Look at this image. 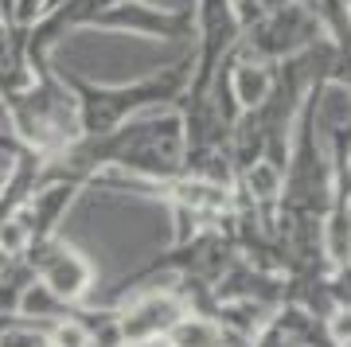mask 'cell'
<instances>
[{
  "mask_svg": "<svg viewBox=\"0 0 351 347\" xmlns=\"http://www.w3.org/2000/svg\"><path fill=\"white\" fill-rule=\"evenodd\" d=\"M27 265L36 270V277L55 293L59 300H66L71 309H82L94 289H98V265L86 250H78L66 235H51L32 242V250L24 254Z\"/></svg>",
  "mask_w": 351,
  "mask_h": 347,
  "instance_id": "6da1fadb",
  "label": "cell"
},
{
  "mask_svg": "<svg viewBox=\"0 0 351 347\" xmlns=\"http://www.w3.org/2000/svg\"><path fill=\"white\" fill-rule=\"evenodd\" d=\"M113 312H117L121 347H145V344H160L168 328L188 312V304L180 297V289H149V293L125 297Z\"/></svg>",
  "mask_w": 351,
  "mask_h": 347,
  "instance_id": "7a4b0ae2",
  "label": "cell"
},
{
  "mask_svg": "<svg viewBox=\"0 0 351 347\" xmlns=\"http://www.w3.org/2000/svg\"><path fill=\"white\" fill-rule=\"evenodd\" d=\"M230 90H234L242 110H258L274 94V67L269 62L242 59L239 51H230Z\"/></svg>",
  "mask_w": 351,
  "mask_h": 347,
  "instance_id": "3957f363",
  "label": "cell"
},
{
  "mask_svg": "<svg viewBox=\"0 0 351 347\" xmlns=\"http://www.w3.org/2000/svg\"><path fill=\"white\" fill-rule=\"evenodd\" d=\"M223 339H226V332L219 328L215 316L184 312V316L168 328V335L160 339V347H223Z\"/></svg>",
  "mask_w": 351,
  "mask_h": 347,
  "instance_id": "277c9868",
  "label": "cell"
},
{
  "mask_svg": "<svg viewBox=\"0 0 351 347\" xmlns=\"http://www.w3.org/2000/svg\"><path fill=\"white\" fill-rule=\"evenodd\" d=\"M71 312H75V309H71L66 300L55 297L39 277L24 289V297H20V304H16V316L36 320V324H55V320H63V316H71Z\"/></svg>",
  "mask_w": 351,
  "mask_h": 347,
  "instance_id": "5b68a950",
  "label": "cell"
},
{
  "mask_svg": "<svg viewBox=\"0 0 351 347\" xmlns=\"http://www.w3.org/2000/svg\"><path fill=\"white\" fill-rule=\"evenodd\" d=\"M47 328L51 324H36L24 316H12L0 332V347H47Z\"/></svg>",
  "mask_w": 351,
  "mask_h": 347,
  "instance_id": "8992f818",
  "label": "cell"
},
{
  "mask_svg": "<svg viewBox=\"0 0 351 347\" xmlns=\"http://www.w3.org/2000/svg\"><path fill=\"white\" fill-rule=\"evenodd\" d=\"M324 335L332 347H351V304H336L324 316Z\"/></svg>",
  "mask_w": 351,
  "mask_h": 347,
  "instance_id": "52a82bcc",
  "label": "cell"
},
{
  "mask_svg": "<svg viewBox=\"0 0 351 347\" xmlns=\"http://www.w3.org/2000/svg\"><path fill=\"white\" fill-rule=\"evenodd\" d=\"M47 8H51V0H16L8 24H12V27H32L39 16L47 12Z\"/></svg>",
  "mask_w": 351,
  "mask_h": 347,
  "instance_id": "ba28073f",
  "label": "cell"
},
{
  "mask_svg": "<svg viewBox=\"0 0 351 347\" xmlns=\"http://www.w3.org/2000/svg\"><path fill=\"white\" fill-rule=\"evenodd\" d=\"M12 47V24H0V55Z\"/></svg>",
  "mask_w": 351,
  "mask_h": 347,
  "instance_id": "9c48e42d",
  "label": "cell"
},
{
  "mask_svg": "<svg viewBox=\"0 0 351 347\" xmlns=\"http://www.w3.org/2000/svg\"><path fill=\"white\" fill-rule=\"evenodd\" d=\"M12 4H16V0H0V12H4V24H8V16H12Z\"/></svg>",
  "mask_w": 351,
  "mask_h": 347,
  "instance_id": "30bf717a",
  "label": "cell"
},
{
  "mask_svg": "<svg viewBox=\"0 0 351 347\" xmlns=\"http://www.w3.org/2000/svg\"><path fill=\"white\" fill-rule=\"evenodd\" d=\"M0 129H8V110H4V98H0Z\"/></svg>",
  "mask_w": 351,
  "mask_h": 347,
  "instance_id": "8fae6325",
  "label": "cell"
},
{
  "mask_svg": "<svg viewBox=\"0 0 351 347\" xmlns=\"http://www.w3.org/2000/svg\"><path fill=\"white\" fill-rule=\"evenodd\" d=\"M0 24H4V12H0Z\"/></svg>",
  "mask_w": 351,
  "mask_h": 347,
  "instance_id": "7c38bea8",
  "label": "cell"
}]
</instances>
